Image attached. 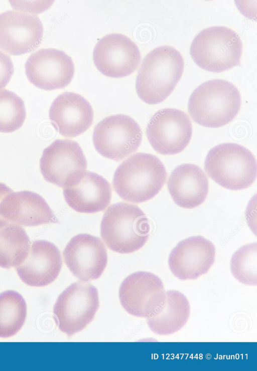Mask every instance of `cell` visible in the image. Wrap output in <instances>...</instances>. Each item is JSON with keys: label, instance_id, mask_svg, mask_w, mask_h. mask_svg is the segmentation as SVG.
<instances>
[{"label": "cell", "instance_id": "6da1fadb", "mask_svg": "<svg viewBox=\"0 0 257 371\" xmlns=\"http://www.w3.org/2000/svg\"><path fill=\"white\" fill-rule=\"evenodd\" d=\"M181 53L170 46L157 47L144 58L137 76L136 88L145 103L163 102L173 92L184 71Z\"/></svg>", "mask_w": 257, "mask_h": 371}, {"label": "cell", "instance_id": "7a4b0ae2", "mask_svg": "<svg viewBox=\"0 0 257 371\" xmlns=\"http://www.w3.org/2000/svg\"><path fill=\"white\" fill-rule=\"evenodd\" d=\"M165 167L156 156L137 153L128 157L116 168L112 185L122 200L140 203L153 198L167 179Z\"/></svg>", "mask_w": 257, "mask_h": 371}, {"label": "cell", "instance_id": "3957f363", "mask_svg": "<svg viewBox=\"0 0 257 371\" xmlns=\"http://www.w3.org/2000/svg\"><path fill=\"white\" fill-rule=\"evenodd\" d=\"M241 107V96L231 83L222 79L204 82L191 94L189 114L198 124L210 128L223 126L231 121Z\"/></svg>", "mask_w": 257, "mask_h": 371}, {"label": "cell", "instance_id": "277c9868", "mask_svg": "<svg viewBox=\"0 0 257 371\" xmlns=\"http://www.w3.org/2000/svg\"><path fill=\"white\" fill-rule=\"evenodd\" d=\"M150 223L137 206L118 203L104 213L100 226L101 238L111 250L121 254L138 251L148 241Z\"/></svg>", "mask_w": 257, "mask_h": 371}, {"label": "cell", "instance_id": "5b68a950", "mask_svg": "<svg viewBox=\"0 0 257 371\" xmlns=\"http://www.w3.org/2000/svg\"><path fill=\"white\" fill-rule=\"evenodd\" d=\"M204 167L212 180L231 190L248 188L256 177L254 156L243 146L234 143L220 144L210 149Z\"/></svg>", "mask_w": 257, "mask_h": 371}, {"label": "cell", "instance_id": "8992f818", "mask_svg": "<svg viewBox=\"0 0 257 371\" xmlns=\"http://www.w3.org/2000/svg\"><path fill=\"white\" fill-rule=\"evenodd\" d=\"M242 53L240 36L224 26L203 30L194 38L190 49L192 58L199 67L215 73L239 65Z\"/></svg>", "mask_w": 257, "mask_h": 371}, {"label": "cell", "instance_id": "52a82bcc", "mask_svg": "<svg viewBox=\"0 0 257 371\" xmlns=\"http://www.w3.org/2000/svg\"><path fill=\"white\" fill-rule=\"evenodd\" d=\"M98 292L90 283H73L58 296L53 314L59 330L70 337L94 319L99 307Z\"/></svg>", "mask_w": 257, "mask_h": 371}, {"label": "cell", "instance_id": "ba28073f", "mask_svg": "<svg viewBox=\"0 0 257 371\" xmlns=\"http://www.w3.org/2000/svg\"><path fill=\"white\" fill-rule=\"evenodd\" d=\"M87 166L79 144L69 139L53 141L44 149L40 162L44 179L64 189L79 183L86 173Z\"/></svg>", "mask_w": 257, "mask_h": 371}, {"label": "cell", "instance_id": "9c48e42d", "mask_svg": "<svg viewBox=\"0 0 257 371\" xmlns=\"http://www.w3.org/2000/svg\"><path fill=\"white\" fill-rule=\"evenodd\" d=\"M92 138L94 147L100 154L118 161L138 149L142 133L134 119L126 115L115 114L105 117L97 124Z\"/></svg>", "mask_w": 257, "mask_h": 371}, {"label": "cell", "instance_id": "30bf717a", "mask_svg": "<svg viewBox=\"0 0 257 371\" xmlns=\"http://www.w3.org/2000/svg\"><path fill=\"white\" fill-rule=\"evenodd\" d=\"M153 149L163 155L182 152L192 135V126L187 114L174 108L162 109L152 117L146 129Z\"/></svg>", "mask_w": 257, "mask_h": 371}, {"label": "cell", "instance_id": "8fae6325", "mask_svg": "<svg viewBox=\"0 0 257 371\" xmlns=\"http://www.w3.org/2000/svg\"><path fill=\"white\" fill-rule=\"evenodd\" d=\"M93 60L102 74L121 78L131 74L138 68L141 55L138 47L131 39L113 33L103 37L97 43Z\"/></svg>", "mask_w": 257, "mask_h": 371}, {"label": "cell", "instance_id": "7c38bea8", "mask_svg": "<svg viewBox=\"0 0 257 371\" xmlns=\"http://www.w3.org/2000/svg\"><path fill=\"white\" fill-rule=\"evenodd\" d=\"M25 67L29 81L44 90L67 86L74 74L71 58L64 52L53 48L41 49L32 54Z\"/></svg>", "mask_w": 257, "mask_h": 371}, {"label": "cell", "instance_id": "4fadbf2b", "mask_svg": "<svg viewBox=\"0 0 257 371\" xmlns=\"http://www.w3.org/2000/svg\"><path fill=\"white\" fill-rule=\"evenodd\" d=\"M43 27L37 15L7 11L0 14V50L12 55L35 50L41 43Z\"/></svg>", "mask_w": 257, "mask_h": 371}, {"label": "cell", "instance_id": "5bb4252c", "mask_svg": "<svg viewBox=\"0 0 257 371\" xmlns=\"http://www.w3.org/2000/svg\"><path fill=\"white\" fill-rule=\"evenodd\" d=\"M64 262L80 281L97 279L107 263L106 249L98 237L80 234L72 237L63 251Z\"/></svg>", "mask_w": 257, "mask_h": 371}, {"label": "cell", "instance_id": "9a60e30c", "mask_svg": "<svg viewBox=\"0 0 257 371\" xmlns=\"http://www.w3.org/2000/svg\"><path fill=\"white\" fill-rule=\"evenodd\" d=\"M118 295L122 306L128 313L146 318L162 302L165 292L163 283L157 276L139 271L123 281Z\"/></svg>", "mask_w": 257, "mask_h": 371}, {"label": "cell", "instance_id": "2e32d148", "mask_svg": "<svg viewBox=\"0 0 257 371\" xmlns=\"http://www.w3.org/2000/svg\"><path fill=\"white\" fill-rule=\"evenodd\" d=\"M215 258L214 245L197 236L180 242L171 251L168 263L171 272L178 279L194 280L209 271Z\"/></svg>", "mask_w": 257, "mask_h": 371}, {"label": "cell", "instance_id": "e0dca14e", "mask_svg": "<svg viewBox=\"0 0 257 371\" xmlns=\"http://www.w3.org/2000/svg\"><path fill=\"white\" fill-rule=\"evenodd\" d=\"M62 260L58 248L43 240L34 241L27 255L15 267L17 274L27 285L44 287L52 283L58 276Z\"/></svg>", "mask_w": 257, "mask_h": 371}, {"label": "cell", "instance_id": "ac0fdd59", "mask_svg": "<svg viewBox=\"0 0 257 371\" xmlns=\"http://www.w3.org/2000/svg\"><path fill=\"white\" fill-rule=\"evenodd\" d=\"M0 217L10 223L26 227L58 222L44 199L29 191L8 195L0 204Z\"/></svg>", "mask_w": 257, "mask_h": 371}, {"label": "cell", "instance_id": "d6986e66", "mask_svg": "<svg viewBox=\"0 0 257 371\" xmlns=\"http://www.w3.org/2000/svg\"><path fill=\"white\" fill-rule=\"evenodd\" d=\"M49 119L62 136L74 137L85 132L92 125L93 111L88 101L73 92L59 95L52 103Z\"/></svg>", "mask_w": 257, "mask_h": 371}, {"label": "cell", "instance_id": "ffe728a7", "mask_svg": "<svg viewBox=\"0 0 257 371\" xmlns=\"http://www.w3.org/2000/svg\"><path fill=\"white\" fill-rule=\"evenodd\" d=\"M170 194L179 207L193 209L205 200L209 191L208 178L196 165L185 163L176 167L167 182Z\"/></svg>", "mask_w": 257, "mask_h": 371}, {"label": "cell", "instance_id": "44dd1931", "mask_svg": "<svg viewBox=\"0 0 257 371\" xmlns=\"http://www.w3.org/2000/svg\"><path fill=\"white\" fill-rule=\"evenodd\" d=\"M63 196L67 205L75 211L95 213L104 210L109 206L112 190L104 177L88 171L79 183L64 189Z\"/></svg>", "mask_w": 257, "mask_h": 371}, {"label": "cell", "instance_id": "7402d4cb", "mask_svg": "<svg viewBox=\"0 0 257 371\" xmlns=\"http://www.w3.org/2000/svg\"><path fill=\"white\" fill-rule=\"evenodd\" d=\"M189 315L190 305L186 296L178 291L169 290L160 305L146 318L154 333L169 335L183 327Z\"/></svg>", "mask_w": 257, "mask_h": 371}, {"label": "cell", "instance_id": "603a6c76", "mask_svg": "<svg viewBox=\"0 0 257 371\" xmlns=\"http://www.w3.org/2000/svg\"><path fill=\"white\" fill-rule=\"evenodd\" d=\"M30 240L24 228L9 223L0 227V267L10 269L27 255Z\"/></svg>", "mask_w": 257, "mask_h": 371}, {"label": "cell", "instance_id": "cb8c5ba5", "mask_svg": "<svg viewBox=\"0 0 257 371\" xmlns=\"http://www.w3.org/2000/svg\"><path fill=\"white\" fill-rule=\"evenodd\" d=\"M27 305L24 298L14 290L0 294V337L17 333L26 319Z\"/></svg>", "mask_w": 257, "mask_h": 371}, {"label": "cell", "instance_id": "d4e9b609", "mask_svg": "<svg viewBox=\"0 0 257 371\" xmlns=\"http://www.w3.org/2000/svg\"><path fill=\"white\" fill-rule=\"evenodd\" d=\"M26 118L24 101L7 89L0 90V132L11 133L20 128Z\"/></svg>", "mask_w": 257, "mask_h": 371}, {"label": "cell", "instance_id": "484cf974", "mask_svg": "<svg viewBox=\"0 0 257 371\" xmlns=\"http://www.w3.org/2000/svg\"><path fill=\"white\" fill-rule=\"evenodd\" d=\"M232 275L247 285L257 284V244H246L236 251L230 260Z\"/></svg>", "mask_w": 257, "mask_h": 371}, {"label": "cell", "instance_id": "4316f807", "mask_svg": "<svg viewBox=\"0 0 257 371\" xmlns=\"http://www.w3.org/2000/svg\"><path fill=\"white\" fill-rule=\"evenodd\" d=\"M53 3L52 1H9L14 11L34 15L44 12Z\"/></svg>", "mask_w": 257, "mask_h": 371}, {"label": "cell", "instance_id": "83f0119b", "mask_svg": "<svg viewBox=\"0 0 257 371\" xmlns=\"http://www.w3.org/2000/svg\"><path fill=\"white\" fill-rule=\"evenodd\" d=\"M14 73V65L10 56L0 50V90L10 82Z\"/></svg>", "mask_w": 257, "mask_h": 371}, {"label": "cell", "instance_id": "f1b7e54d", "mask_svg": "<svg viewBox=\"0 0 257 371\" xmlns=\"http://www.w3.org/2000/svg\"><path fill=\"white\" fill-rule=\"evenodd\" d=\"M14 191L5 184L0 182V204L4 199ZM10 223L0 217V227Z\"/></svg>", "mask_w": 257, "mask_h": 371}]
</instances>
